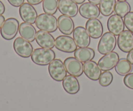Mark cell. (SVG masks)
<instances>
[{
  "mask_svg": "<svg viewBox=\"0 0 133 111\" xmlns=\"http://www.w3.org/2000/svg\"><path fill=\"white\" fill-rule=\"evenodd\" d=\"M55 58V53L52 49L37 48L33 51L31 60L35 64L40 66L49 64Z\"/></svg>",
  "mask_w": 133,
  "mask_h": 111,
  "instance_id": "obj_1",
  "label": "cell"
},
{
  "mask_svg": "<svg viewBox=\"0 0 133 111\" xmlns=\"http://www.w3.org/2000/svg\"><path fill=\"white\" fill-rule=\"evenodd\" d=\"M36 26L40 30L53 32L57 31L58 27V19L52 14L43 13L37 17Z\"/></svg>",
  "mask_w": 133,
  "mask_h": 111,
  "instance_id": "obj_2",
  "label": "cell"
},
{
  "mask_svg": "<svg viewBox=\"0 0 133 111\" xmlns=\"http://www.w3.org/2000/svg\"><path fill=\"white\" fill-rule=\"evenodd\" d=\"M116 38L110 32H107L102 35L99 42L97 50L101 55H106L113 51L116 46Z\"/></svg>",
  "mask_w": 133,
  "mask_h": 111,
  "instance_id": "obj_3",
  "label": "cell"
},
{
  "mask_svg": "<svg viewBox=\"0 0 133 111\" xmlns=\"http://www.w3.org/2000/svg\"><path fill=\"white\" fill-rule=\"evenodd\" d=\"M19 22L14 18H9L5 21L1 28V35L5 40H10L16 36L19 31Z\"/></svg>",
  "mask_w": 133,
  "mask_h": 111,
  "instance_id": "obj_4",
  "label": "cell"
},
{
  "mask_svg": "<svg viewBox=\"0 0 133 111\" xmlns=\"http://www.w3.org/2000/svg\"><path fill=\"white\" fill-rule=\"evenodd\" d=\"M48 71L52 79L56 81H62L66 76L64 64L59 58H55L49 64Z\"/></svg>",
  "mask_w": 133,
  "mask_h": 111,
  "instance_id": "obj_5",
  "label": "cell"
},
{
  "mask_svg": "<svg viewBox=\"0 0 133 111\" xmlns=\"http://www.w3.org/2000/svg\"><path fill=\"white\" fill-rule=\"evenodd\" d=\"M13 47L17 55L23 58H29L33 52V48L30 42L22 37H18L15 39Z\"/></svg>",
  "mask_w": 133,
  "mask_h": 111,
  "instance_id": "obj_6",
  "label": "cell"
},
{
  "mask_svg": "<svg viewBox=\"0 0 133 111\" xmlns=\"http://www.w3.org/2000/svg\"><path fill=\"white\" fill-rule=\"evenodd\" d=\"M55 46L57 49L64 53L75 52L77 48L74 39L67 35L58 36L55 39Z\"/></svg>",
  "mask_w": 133,
  "mask_h": 111,
  "instance_id": "obj_7",
  "label": "cell"
},
{
  "mask_svg": "<svg viewBox=\"0 0 133 111\" xmlns=\"http://www.w3.org/2000/svg\"><path fill=\"white\" fill-rule=\"evenodd\" d=\"M66 71L70 75L75 77H80L84 72L82 62L75 57H68L64 62Z\"/></svg>",
  "mask_w": 133,
  "mask_h": 111,
  "instance_id": "obj_8",
  "label": "cell"
},
{
  "mask_svg": "<svg viewBox=\"0 0 133 111\" xmlns=\"http://www.w3.org/2000/svg\"><path fill=\"white\" fill-rule=\"evenodd\" d=\"M19 13L21 18L24 22L33 24L36 22L38 14L36 9L32 5L25 3L19 6Z\"/></svg>",
  "mask_w": 133,
  "mask_h": 111,
  "instance_id": "obj_9",
  "label": "cell"
},
{
  "mask_svg": "<svg viewBox=\"0 0 133 111\" xmlns=\"http://www.w3.org/2000/svg\"><path fill=\"white\" fill-rule=\"evenodd\" d=\"M119 55L112 51L101 57L98 62V66L102 71H109L114 68L119 61Z\"/></svg>",
  "mask_w": 133,
  "mask_h": 111,
  "instance_id": "obj_10",
  "label": "cell"
},
{
  "mask_svg": "<svg viewBox=\"0 0 133 111\" xmlns=\"http://www.w3.org/2000/svg\"><path fill=\"white\" fill-rule=\"evenodd\" d=\"M74 39L79 48H87L90 44V36L86 28L78 26L73 32Z\"/></svg>",
  "mask_w": 133,
  "mask_h": 111,
  "instance_id": "obj_11",
  "label": "cell"
},
{
  "mask_svg": "<svg viewBox=\"0 0 133 111\" xmlns=\"http://www.w3.org/2000/svg\"><path fill=\"white\" fill-rule=\"evenodd\" d=\"M118 45L124 53H129L133 49V32L124 30L118 38Z\"/></svg>",
  "mask_w": 133,
  "mask_h": 111,
  "instance_id": "obj_12",
  "label": "cell"
},
{
  "mask_svg": "<svg viewBox=\"0 0 133 111\" xmlns=\"http://www.w3.org/2000/svg\"><path fill=\"white\" fill-rule=\"evenodd\" d=\"M125 26L122 17L116 14L112 15L107 21L108 29L115 36H119L124 31Z\"/></svg>",
  "mask_w": 133,
  "mask_h": 111,
  "instance_id": "obj_13",
  "label": "cell"
},
{
  "mask_svg": "<svg viewBox=\"0 0 133 111\" xmlns=\"http://www.w3.org/2000/svg\"><path fill=\"white\" fill-rule=\"evenodd\" d=\"M58 10L63 15L75 17L79 12L77 4L73 0H59Z\"/></svg>",
  "mask_w": 133,
  "mask_h": 111,
  "instance_id": "obj_14",
  "label": "cell"
},
{
  "mask_svg": "<svg viewBox=\"0 0 133 111\" xmlns=\"http://www.w3.org/2000/svg\"><path fill=\"white\" fill-rule=\"evenodd\" d=\"M79 12L81 16L87 19H95L99 16V8L90 2L84 3L80 6Z\"/></svg>",
  "mask_w": 133,
  "mask_h": 111,
  "instance_id": "obj_15",
  "label": "cell"
},
{
  "mask_svg": "<svg viewBox=\"0 0 133 111\" xmlns=\"http://www.w3.org/2000/svg\"><path fill=\"white\" fill-rule=\"evenodd\" d=\"M86 29L90 37L94 39L101 37L103 32V27L98 19H90L86 23Z\"/></svg>",
  "mask_w": 133,
  "mask_h": 111,
  "instance_id": "obj_16",
  "label": "cell"
},
{
  "mask_svg": "<svg viewBox=\"0 0 133 111\" xmlns=\"http://www.w3.org/2000/svg\"><path fill=\"white\" fill-rule=\"evenodd\" d=\"M36 41L41 48L52 49L54 48L55 40L51 34L47 31L40 30L36 32Z\"/></svg>",
  "mask_w": 133,
  "mask_h": 111,
  "instance_id": "obj_17",
  "label": "cell"
},
{
  "mask_svg": "<svg viewBox=\"0 0 133 111\" xmlns=\"http://www.w3.org/2000/svg\"><path fill=\"white\" fill-rule=\"evenodd\" d=\"M84 73L88 78L92 81H97L101 75V70L98 64L92 61L84 62L83 64Z\"/></svg>",
  "mask_w": 133,
  "mask_h": 111,
  "instance_id": "obj_18",
  "label": "cell"
},
{
  "mask_svg": "<svg viewBox=\"0 0 133 111\" xmlns=\"http://www.w3.org/2000/svg\"><path fill=\"white\" fill-rule=\"evenodd\" d=\"M58 27L64 35H70L72 34L75 29V24L71 17L62 14L58 18Z\"/></svg>",
  "mask_w": 133,
  "mask_h": 111,
  "instance_id": "obj_19",
  "label": "cell"
},
{
  "mask_svg": "<svg viewBox=\"0 0 133 111\" xmlns=\"http://www.w3.org/2000/svg\"><path fill=\"white\" fill-rule=\"evenodd\" d=\"M62 86L67 93L70 94H76L80 90V84L76 77L68 75L65 77L62 81Z\"/></svg>",
  "mask_w": 133,
  "mask_h": 111,
  "instance_id": "obj_20",
  "label": "cell"
},
{
  "mask_svg": "<svg viewBox=\"0 0 133 111\" xmlns=\"http://www.w3.org/2000/svg\"><path fill=\"white\" fill-rule=\"evenodd\" d=\"M36 31L31 23L23 22L19 25V33L20 36L30 42H32L36 38Z\"/></svg>",
  "mask_w": 133,
  "mask_h": 111,
  "instance_id": "obj_21",
  "label": "cell"
},
{
  "mask_svg": "<svg viewBox=\"0 0 133 111\" xmlns=\"http://www.w3.org/2000/svg\"><path fill=\"white\" fill-rule=\"evenodd\" d=\"M74 57L81 62H86L92 61L95 57V51L90 48H80L74 52Z\"/></svg>",
  "mask_w": 133,
  "mask_h": 111,
  "instance_id": "obj_22",
  "label": "cell"
},
{
  "mask_svg": "<svg viewBox=\"0 0 133 111\" xmlns=\"http://www.w3.org/2000/svg\"><path fill=\"white\" fill-rule=\"evenodd\" d=\"M115 70L118 74L122 76H125L130 74L132 70V64L125 58H122L119 60L115 66Z\"/></svg>",
  "mask_w": 133,
  "mask_h": 111,
  "instance_id": "obj_23",
  "label": "cell"
},
{
  "mask_svg": "<svg viewBox=\"0 0 133 111\" xmlns=\"http://www.w3.org/2000/svg\"><path fill=\"white\" fill-rule=\"evenodd\" d=\"M116 0H101L99 3L100 12L104 16L111 15L115 10Z\"/></svg>",
  "mask_w": 133,
  "mask_h": 111,
  "instance_id": "obj_24",
  "label": "cell"
},
{
  "mask_svg": "<svg viewBox=\"0 0 133 111\" xmlns=\"http://www.w3.org/2000/svg\"><path fill=\"white\" fill-rule=\"evenodd\" d=\"M58 0H44L43 1V10L47 14H55L58 9Z\"/></svg>",
  "mask_w": 133,
  "mask_h": 111,
  "instance_id": "obj_25",
  "label": "cell"
},
{
  "mask_svg": "<svg viewBox=\"0 0 133 111\" xmlns=\"http://www.w3.org/2000/svg\"><path fill=\"white\" fill-rule=\"evenodd\" d=\"M114 11L116 14L123 18L131 12V5L127 1H118L116 4Z\"/></svg>",
  "mask_w": 133,
  "mask_h": 111,
  "instance_id": "obj_26",
  "label": "cell"
},
{
  "mask_svg": "<svg viewBox=\"0 0 133 111\" xmlns=\"http://www.w3.org/2000/svg\"><path fill=\"white\" fill-rule=\"evenodd\" d=\"M113 81V75L109 71H104L101 73V75L99 79V83L101 86L107 87L110 85Z\"/></svg>",
  "mask_w": 133,
  "mask_h": 111,
  "instance_id": "obj_27",
  "label": "cell"
},
{
  "mask_svg": "<svg viewBox=\"0 0 133 111\" xmlns=\"http://www.w3.org/2000/svg\"><path fill=\"white\" fill-rule=\"evenodd\" d=\"M124 23L127 29L133 32V12H130L124 17Z\"/></svg>",
  "mask_w": 133,
  "mask_h": 111,
  "instance_id": "obj_28",
  "label": "cell"
},
{
  "mask_svg": "<svg viewBox=\"0 0 133 111\" xmlns=\"http://www.w3.org/2000/svg\"><path fill=\"white\" fill-rule=\"evenodd\" d=\"M123 83L126 87L133 90V73H130L125 76Z\"/></svg>",
  "mask_w": 133,
  "mask_h": 111,
  "instance_id": "obj_29",
  "label": "cell"
},
{
  "mask_svg": "<svg viewBox=\"0 0 133 111\" xmlns=\"http://www.w3.org/2000/svg\"><path fill=\"white\" fill-rule=\"evenodd\" d=\"M9 3L13 6L15 7H19L21 5L24 3L25 0H7Z\"/></svg>",
  "mask_w": 133,
  "mask_h": 111,
  "instance_id": "obj_30",
  "label": "cell"
},
{
  "mask_svg": "<svg viewBox=\"0 0 133 111\" xmlns=\"http://www.w3.org/2000/svg\"><path fill=\"white\" fill-rule=\"evenodd\" d=\"M44 0H27V2L32 5H36L41 3Z\"/></svg>",
  "mask_w": 133,
  "mask_h": 111,
  "instance_id": "obj_31",
  "label": "cell"
},
{
  "mask_svg": "<svg viewBox=\"0 0 133 111\" xmlns=\"http://www.w3.org/2000/svg\"><path fill=\"white\" fill-rule=\"evenodd\" d=\"M127 59L132 64H133V49L131 51L129 52L128 55H127Z\"/></svg>",
  "mask_w": 133,
  "mask_h": 111,
  "instance_id": "obj_32",
  "label": "cell"
},
{
  "mask_svg": "<svg viewBox=\"0 0 133 111\" xmlns=\"http://www.w3.org/2000/svg\"><path fill=\"white\" fill-rule=\"evenodd\" d=\"M5 11V7L2 1H0V15H2Z\"/></svg>",
  "mask_w": 133,
  "mask_h": 111,
  "instance_id": "obj_33",
  "label": "cell"
},
{
  "mask_svg": "<svg viewBox=\"0 0 133 111\" xmlns=\"http://www.w3.org/2000/svg\"><path fill=\"white\" fill-rule=\"evenodd\" d=\"M5 17L2 15H0V29H1V27H2L3 24L5 22Z\"/></svg>",
  "mask_w": 133,
  "mask_h": 111,
  "instance_id": "obj_34",
  "label": "cell"
},
{
  "mask_svg": "<svg viewBox=\"0 0 133 111\" xmlns=\"http://www.w3.org/2000/svg\"><path fill=\"white\" fill-rule=\"evenodd\" d=\"M88 1L92 3L95 4V5H98V4L100 3V2L101 1V0H88Z\"/></svg>",
  "mask_w": 133,
  "mask_h": 111,
  "instance_id": "obj_35",
  "label": "cell"
},
{
  "mask_svg": "<svg viewBox=\"0 0 133 111\" xmlns=\"http://www.w3.org/2000/svg\"><path fill=\"white\" fill-rule=\"evenodd\" d=\"M73 1H75L77 4H82L85 1V0H73Z\"/></svg>",
  "mask_w": 133,
  "mask_h": 111,
  "instance_id": "obj_36",
  "label": "cell"
},
{
  "mask_svg": "<svg viewBox=\"0 0 133 111\" xmlns=\"http://www.w3.org/2000/svg\"><path fill=\"white\" fill-rule=\"evenodd\" d=\"M118 1H127V0H118Z\"/></svg>",
  "mask_w": 133,
  "mask_h": 111,
  "instance_id": "obj_37",
  "label": "cell"
}]
</instances>
